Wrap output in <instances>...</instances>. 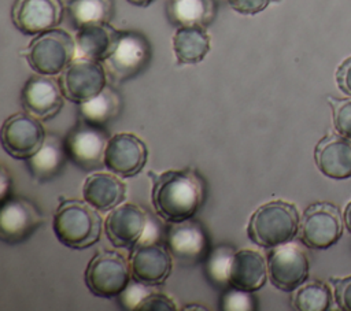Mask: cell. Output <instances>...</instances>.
<instances>
[{
    "label": "cell",
    "instance_id": "cell-1",
    "mask_svg": "<svg viewBox=\"0 0 351 311\" xmlns=\"http://www.w3.org/2000/svg\"><path fill=\"white\" fill-rule=\"evenodd\" d=\"M204 182L192 170H167L155 177L152 204L169 223L191 219L204 201Z\"/></svg>",
    "mask_w": 351,
    "mask_h": 311
},
{
    "label": "cell",
    "instance_id": "cell-2",
    "mask_svg": "<svg viewBox=\"0 0 351 311\" xmlns=\"http://www.w3.org/2000/svg\"><path fill=\"white\" fill-rule=\"evenodd\" d=\"M300 215L295 204L273 200L262 204L250 218L248 237L259 247L274 248L289 242L299 233Z\"/></svg>",
    "mask_w": 351,
    "mask_h": 311
},
{
    "label": "cell",
    "instance_id": "cell-3",
    "mask_svg": "<svg viewBox=\"0 0 351 311\" xmlns=\"http://www.w3.org/2000/svg\"><path fill=\"white\" fill-rule=\"evenodd\" d=\"M53 233L58 240L73 249H84L99 241L101 218L86 201L64 200L53 215Z\"/></svg>",
    "mask_w": 351,
    "mask_h": 311
},
{
    "label": "cell",
    "instance_id": "cell-4",
    "mask_svg": "<svg viewBox=\"0 0 351 311\" xmlns=\"http://www.w3.org/2000/svg\"><path fill=\"white\" fill-rule=\"evenodd\" d=\"M152 48L144 34L134 30L119 32L111 53L101 62L112 82L119 84L134 78L147 69Z\"/></svg>",
    "mask_w": 351,
    "mask_h": 311
},
{
    "label": "cell",
    "instance_id": "cell-5",
    "mask_svg": "<svg viewBox=\"0 0 351 311\" xmlns=\"http://www.w3.org/2000/svg\"><path fill=\"white\" fill-rule=\"evenodd\" d=\"M75 40L63 30L51 29L34 37L25 51L29 66L41 75L62 73L74 59Z\"/></svg>",
    "mask_w": 351,
    "mask_h": 311
},
{
    "label": "cell",
    "instance_id": "cell-6",
    "mask_svg": "<svg viewBox=\"0 0 351 311\" xmlns=\"http://www.w3.org/2000/svg\"><path fill=\"white\" fill-rule=\"evenodd\" d=\"M343 215L336 204L329 201H315L310 204L299 225L300 241L311 249H328L343 236Z\"/></svg>",
    "mask_w": 351,
    "mask_h": 311
},
{
    "label": "cell",
    "instance_id": "cell-7",
    "mask_svg": "<svg viewBox=\"0 0 351 311\" xmlns=\"http://www.w3.org/2000/svg\"><path fill=\"white\" fill-rule=\"evenodd\" d=\"M130 263L117 251L96 253L85 270V285L99 297H118L130 282Z\"/></svg>",
    "mask_w": 351,
    "mask_h": 311
},
{
    "label": "cell",
    "instance_id": "cell-8",
    "mask_svg": "<svg viewBox=\"0 0 351 311\" xmlns=\"http://www.w3.org/2000/svg\"><path fill=\"white\" fill-rule=\"evenodd\" d=\"M107 73L100 62L74 58L60 73L59 85L64 97L73 103H84L106 88Z\"/></svg>",
    "mask_w": 351,
    "mask_h": 311
},
{
    "label": "cell",
    "instance_id": "cell-9",
    "mask_svg": "<svg viewBox=\"0 0 351 311\" xmlns=\"http://www.w3.org/2000/svg\"><path fill=\"white\" fill-rule=\"evenodd\" d=\"M308 258L293 242H285L271 248L267 256V274L270 282L282 292H293L308 277Z\"/></svg>",
    "mask_w": 351,
    "mask_h": 311
},
{
    "label": "cell",
    "instance_id": "cell-10",
    "mask_svg": "<svg viewBox=\"0 0 351 311\" xmlns=\"http://www.w3.org/2000/svg\"><path fill=\"white\" fill-rule=\"evenodd\" d=\"M45 132L40 119L29 112H16L8 116L1 127V145L16 159H29L45 141Z\"/></svg>",
    "mask_w": 351,
    "mask_h": 311
},
{
    "label": "cell",
    "instance_id": "cell-11",
    "mask_svg": "<svg viewBox=\"0 0 351 311\" xmlns=\"http://www.w3.org/2000/svg\"><path fill=\"white\" fill-rule=\"evenodd\" d=\"M166 247L181 264H196L207 259L210 241L203 226L191 219L171 222L166 232Z\"/></svg>",
    "mask_w": 351,
    "mask_h": 311
},
{
    "label": "cell",
    "instance_id": "cell-12",
    "mask_svg": "<svg viewBox=\"0 0 351 311\" xmlns=\"http://www.w3.org/2000/svg\"><path fill=\"white\" fill-rule=\"evenodd\" d=\"M108 140L101 127L82 121L69 132L64 148L74 164L84 170H95L104 164V151Z\"/></svg>",
    "mask_w": 351,
    "mask_h": 311
},
{
    "label": "cell",
    "instance_id": "cell-13",
    "mask_svg": "<svg viewBox=\"0 0 351 311\" xmlns=\"http://www.w3.org/2000/svg\"><path fill=\"white\" fill-rule=\"evenodd\" d=\"M132 278L148 286L160 285L171 271V253L167 247L154 241H138L130 253Z\"/></svg>",
    "mask_w": 351,
    "mask_h": 311
},
{
    "label": "cell",
    "instance_id": "cell-14",
    "mask_svg": "<svg viewBox=\"0 0 351 311\" xmlns=\"http://www.w3.org/2000/svg\"><path fill=\"white\" fill-rule=\"evenodd\" d=\"M41 222L43 215L34 203L23 197H10L1 203L0 238L8 244L25 241Z\"/></svg>",
    "mask_w": 351,
    "mask_h": 311
},
{
    "label": "cell",
    "instance_id": "cell-15",
    "mask_svg": "<svg viewBox=\"0 0 351 311\" xmlns=\"http://www.w3.org/2000/svg\"><path fill=\"white\" fill-rule=\"evenodd\" d=\"M148 149L143 140L130 133L114 134L104 151V166L114 174L128 178L145 166Z\"/></svg>",
    "mask_w": 351,
    "mask_h": 311
},
{
    "label": "cell",
    "instance_id": "cell-16",
    "mask_svg": "<svg viewBox=\"0 0 351 311\" xmlns=\"http://www.w3.org/2000/svg\"><path fill=\"white\" fill-rule=\"evenodd\" d=\"M62 0H15L11 18L25 34H40L55 29L63 18Z\"/></svg>",
    "mask_w": 351,
    "mask_h": 311
},
{
    "label": "cell",
    "instance_id": "cell-17",
    "mask_svg": "<svg viewBox=\"0 0 351 311\" xmlns=\"http://www.w3.org/2000/svg\"><path fill=\"white\" fill-rule=\"evenodd\" d=\"M148 225L145 212L133 203L119 204L110 211L104 221V232L114 247H134Z\"/></svg>",
    "mask_w": 351,
    "mask_h": 311
},
{
    "label": "cell",
    "instance_id": "cell-18",
    "mask_svg": "<svg viewBox=\"0 0 351 311\" xmlns=\"http://www.w3.org/2000/svg\"><path fill=\"white\" fill-rule=\"evenodd\" d=\"M63 97L59 82L41 74L30 77L21 92L25 111L40 121L53 118L63 105Z\"/></svg>",
    "mask_w": 351,
    "mask_h": 311
},
{
    "label": "cell",
    "instance_id": "cell-19",
    "mask_svg": "<svg viewBox=\"0 0 351 311\" xmlns=\"http://www.w3.org/2000/svg\"><path fill=\"white\" fill-rule=\"evenodd\" d=\"M317 169L330 179L351 178V138L337 132L324 136L314 148Z\"/></svg>",
    "mask_w": 351,
    "mask_h": 311
},
{
    "label": "cell",
    "instance_id": "cell-20",
    "mask_svg": "<svg viewBox=\"0 0 351 311\" xmlns=\"http://www.w3.org/2000/svg\"><path fill=\"white\" fill-rule=\"evenodd\" d=\"M267 277V263L265 258L254 249L236 251L229 271V285L245 292L261 289Z\"/></svg>",
    "mask_w": 351,
    "mask_h": 311
},
{
    "label": "cell",
    "instance_id": "cell-21",
    "mask_svg": "<svg viewBox=\"0 0 351 311\" xmlns=\"http://www.w3.org/2000/svg\"><path fill=\"white\" fill-rule=\"evenodd\" d=\"M125 184L119 175L110 173H93L86 177L82 196L97 211H111L125 199Z\"/></svg>",
    "mask_w": 351,
    "mask_h": 311
},
{
    "label": "cell",
    "instance_id": "cell-22",
    "mask_svg": "<svg viewBox=\"0 0 351 311\" xmlns=\"http://www.w3.org/2000/svg\"><path fill=\"white\" fill-rule=\"evenodd\" d=\"M118 36L119 32L110 23L82 26L75 36V55L77 58L103 62L111 53Z\"/></svg>",
    "mask_w": 351,
    "mask_h": 311
},
{
    "label": "cell",
    "instance_id": "cell-23",
    "mask_svg": "<svg viewBox=\"0 0 351 311\" xmlns=\"http://www.w3.org/2000/svg\"><path fill=\"white\" fill-rule=\"evenodd\" d=\"M67 152L64 148V142L56 136H47L41 148L26 159L27 167L32 175L40 181L45 182L56 177L64 167Z\"/></svg>",
    "mask_w": 351,
    "mask_h": 311
},
{
    "label": "cell",
    "instance_id": "cell-24",
    "mask_svg": "<svg viewBox=\"0 0 351 311\" xmlns=\"http://www.w3.org/2000/svg\"><path fill=\"white\" fill-rule=\"evenodd\" d=\"M215 12V0H170L167 4V16L178 27H206Z\"/></svg>",
    "mask_w": 351,
    "mask_h": 311
},
{
    "label": "cell",
    "instance_id": "cell-25",
    "mask_svg": "<svg viewBox=\"0 0 351 311\" xmlns=\"http://www.w3.org/2000/svg\"><path fill=\"white\" fill-rule=\"evenodd\" d=\"M210 48V36L204 27H178L173 36V52L181 64L202 62Z\"/></svg>",
    "mask_w": 351,
    "mask_h": 311
},
{
    "label": "cell",
    "instance_id": "cell-26",
    "mask_svg": "<svg viewBox=\"0 0 351 311\" xmlns=\"http://www.w3.org/2000/svg\"><path fill=\"white\" fill-rule=\"evenodd\" d=\"M121 108V96L114 88L106 85L99 95L80 104V116L89 125L103 127L106 123L119 115Z\"/></svg>",
    "mask_w": 351,
    "mask_h": 311
},
{
    "label": "cell",
    "instance_id": "cell-27",
    "mask_svg": "<svg viewBox=\"0 0 351 311\" xmlns=\"http://www.w3.org/2000/svg\"><path fill=\"white\" fill-rule=\"evenodd\" d=\"M67 11L77 29L88 25L108 23L114 14V0H70Z\"/></svg>",
    "mask_w": 351,
    "mask_h": 311
},
{
    "label": "cell",
    "instance_id": "cell-28",
    "mask_svg": "<svg viewBox=\"0 0 351 311\" xmlns=\"http://www.w3.org/2000/svg\"><path fill=\"white\" fill-rule=\"evenodd\" d=\"M292 307L298 311H326L333 304V292L328 284L314 279L293 290Z\"/></svg>",
    "mask_w": 351,
    "mask_h": 311
},
{
    "label": "cell",
    "instance_id": "cell-29",
    "mask_svg": "<svg viewBox=\"0 0 351 311\" xmlns=\"http://www.w3.org/2000/svg\"><path fill=\"white\" fill-rule=\"evenodd\" d=\"M234 252L236 251H233V248L226 245H221L210 251L206 259V274L214 285H229V271Z\"/></svg>",
    "mask_w": 351,
    "mask_h": 311
},
{
    "label": "cell",
    "instance_id": "cell-30",
    "mask_svg": "<svg viewBox=\"0 0 351 311\" xmlns=\"http://www.w3.org/2000/svg\"><path fill=\"white\" fill-rule=\"evenodd\" d=\"M332 103V118L335 130L351 138V99H329Z\"/></svg>",
    "mask_w": 351,
    "mask_h": 311
},
{
    "label": "cell",
    "instance_id": "cell-31",
    "mask_svg": "<svg viewBox=\"0 0 351 311\" xmlns=\"http://www.w3.org/2000/svg\"><path fill=\"white\" fill-rule=\"evenodd\" d=\"M221 308L225 311H251L255 310V300L251 292L232 288L222 295Z\"/></svg>",
    "mask_w": 351,
    "mask_h": 311
},
{
    "label": "cell",
    "instance_id": "cell-32",
    "mask_svg": "<svg viewBox=\"0 0 351 311\" xmlns=\"http://www.w3.org/2000/svg\"><path fill=\"white\" fill-rule=\"evenodd\" d=\"M148 285H144L141 282H137L133 279V282H129L128 286L122 290V293L118 296L119 303L126 310H136L140 301L149 293Z\"/></svg>",
    "mask_w": 351,
    "mask_h": 311
},
{
    "label": "cell",
    "instance_id": "cell-33",
    "mask_svg": "<svg viewBox=\"0 0 351 311\" xmlns=\"http://www.w3.org/2000/svg\"><path fill=\"white\" fill-rule=\"evenodd\" d=\"M333 297L337 307L343 311H351V275L330 278Z\"/></svg>",
    "mask_w": 351,
    "mask_h": 311
},
{
    "label": "cell",
    "instance_id": "cell-34",
    "mask_svg": "<svg viewBox=\"0 0 351 311\" xmlns=\"http://www.w3.org/2000/svg\"><path fill=\"white\" fill-rule=\"evenodd\" d=\"M136 310L140 311H174L176 304L174 301L167 297L163 293H156V292H149L137 306Z\"/></svg>",
    "mask_w": 351,
    "mask_h": 311
},
{
    "label": "cell",
    "instance_id": "cell-35",
    "mask_svg": "<svg viewBox=\"0 0 351 311\" xmlns=\"http://www.w3.org/2000/svg\"><path fill=\"white\" fill-rule=\"evenodd\" d=\"M271 0H228L229 5L237 11L239 14L244 15H255L263 11Z\"/></svg>",
    "mask_w": 351,
    "mask_h": 311
},
{
    "label": "cell",
    "instance_id": "cell-36",
    "mask_svg": "<svg viewBox=\"0 0 351 311\" xmlns=\"http://www.w3.org/2000/svg\"><path fill=\"white\" fill-rule=\"evenodd\" d=\"M336 84L337 88L346 95L351 97V56L346 58L336 70Z\"/></svg>",
    "mask_w": 351,
    "mask_h": 311
},
{
    "label": "cell",
    "instance_id": "cell-37",
    "mask_svg": "<svg viewBox=\"0 0 351 311\" xmlns=\"http://www.w3.org/2000/svg\"><path fill=\"white\" fill-rule=\"evenodd\" d=\"M0 184H1V193H0V200L1 203L5 201L8 197V192L11 190V177H8L5 167H1V178H0Z\"/></svg>",
    "mask_w": 351,
    "mask_h": 311
},
{
    "label": "cell",
    "instance_id": "cell-38",
    "mask_svg": "<svg viewBox=\"0 0 351 311\" xmlns=\"http://www.w3.org/2000/svg\"><path fill=\"white\" fill-rule=\"evenodd\" d=\"M343 222H344V227L348 230V233H351V200L344 207Z\"/></svg>",
    "mask_w": 351,
    "mask_h": 311
},
{
    "label": "cell",
    "instance_id": "cell-39",
    "mask_svg": "<svg viewBox=\"0 0 351 311\" xmlns=\"http://www.w3.org/2000/svg\"><path fill=\"white\" fill-rule=\"evenodd\" d=\"M128 3L133 4V5H137V7H147L154 0H126Z\"/></svg>",
    "mask_w": 351,
    "mask_h": 311
},
{
    "label": "cell",
    "instance_id": "cell-40",
    "mask_svg": "<svg viewBox=\"0 0 351 311\" xmlns=\"http://www.w3.org/2000/svg\"><path fill=\"white\" fill-rule=\"evenodd\" d=\"M182 310H206V307H200V306H186Z\"/></svg>",
    "mask_w": 351,
    "mask_h": 311
},
{
    "label": "cell",
    "instance_id": "cell-41",
    "mask_svg": "<svg viewBox=\"0 0 351 311\" xmlns=\"http://www.w3.org/2000/svg\"><path fill=\"white\" fill-rule=\"evenodd\" d=\"M226 1H228V0H226Z\"/></svg>",
    "mask_w": 351,
    "mask_h": 311
}]
</instances>
